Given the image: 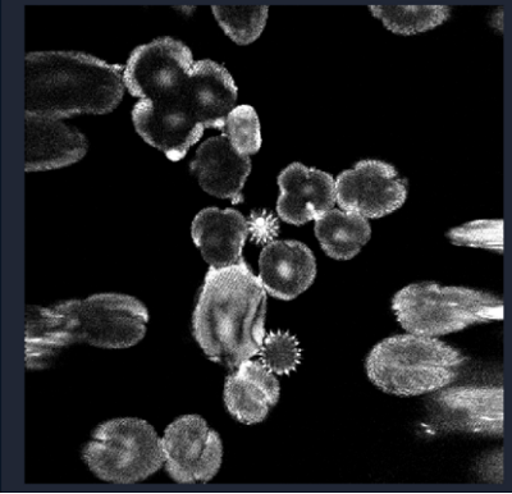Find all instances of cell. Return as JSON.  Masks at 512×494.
I'll use <instances>...</instances> for the list:
<instances>
[{
  "label": "cell",
  "instance_id": "cell-25",
  "mask_svg": "<svg viewBox=\"0 0 512 494\" xmlns=\"http://www.w3.org/2000/svg\"><path fill=\"white\" fill-rule=\"evenodd\" d=\"M475 477L488 484H504V450H496L482 456L474 468Z\"/></svg>",
  "mask_w": 512,
  "mask_h": 494
},
{
  "label": "cell",
  "instance_id": "cell-7",
  "mask_svg": "<svg viewBox=\"0 0 512 494\" xmlns=\"http://www.w3.org/2000/svg\"><path fill=\"white\" fill-rule=\"evenodd\" d=\"M429 423L438 431L489 438L504 436V388L445 387L425 402Z\"/></svg>",
  "mask_w": 512,
  "mask_h": 494
},
{
  "label": "cell",
  "instance_id": "cell-2",
  "mask_svg": "<svg viewBox=\"0 0 512 494\" xmlns=\"http://www.w3.org/2000/svg\"><path fill=\"white\" fill-rule=\"evenodd\" d=\"M267 308V292L245 260L210 268L192 314V336L213 363L233 370L259 354Z\"/></svg>",
  "mask_w": 512,
  "mask_h": 494
},
{
  "label": "cell",
  "instance_id": "cell-3",
  "mask_svg": "<svg viewBox=\"0 0 512 494\" xmlns=\"http://www.w3.org/2000/svg\"><path fill=\"white\" fill-rule=\"evenodd\" d=\"M123 66L81 52H32L25 58V112L64 120L108 114L125 94Z\"/></svg>",
  "mask_w": 512,
  "mask_h": 494
},
{
  "label": "cell",
  "instance_id": "cell-24",
  "mask_svg": "<svg viewBox=\"0 0 512 494\" xmlns=\"http://www.w3.org/2000/svg\"><path fill=\"white\" fill-rule=\"evenodd\" d=\"M447 239L457 246L474 247L504 253V221L502 219H482L452 228Z\"/></svg>",
  "mask_w": 512,
  "mask_h": 494
},
{
  "label": "cell",
  "instance_id": "cell-17",
  "mask_svg": "<svg viewBox=\"0 0 512 494\" xmlns=\"http://www.w3.org/2000/svg\"><path fill=\"white\" fill-rule=\"evenodd\" d=\"M192 175L198 178L201 189L218 199L233 204L244 201L242 189L251 172V159L232 148L224 135L210 137L199 146L190 164Z\"/></svg>",
  "mask_w": 512,
  "mask_h": 494
},
{
  "label": "cell",
  "instance_id": "cell-20",
  "mask_svg": "<svg viewBox=\"0 0 512 494\" xmlns=\"http://www.w3.org/2000/svg\"><path fill=\"white\" fill-rule=\"evenodd\" d=\"M372 15L397 35H415L445 24L451 15L447 6H372Z\"/></svg>",
  "mask_w": 512,
  "mask_h": 494
},
{
  "label": "cell",
  "instance_id": "cell-26",
  "mask_svg": "<svg viewBox=\"0 0 512 494\" xmlns=\"http://www.w3.org/2000/svg\"><path fill=\"white\" fill-rule=\"evenodd\" d=\"M502 20H504V11L497 12L496 15L492 16V25L496 26L498 30H504Z\"/></svg>",
  "mask_w": 512,
  "mask_h": 494
},
{
  "label": "cell",
  "instance_id": "cell-19",
  "mask_svg": "<svg viewBox=\"0 0 512 494\" xmlns=\"http://www.w3.org/2000/svg\"><path fill=\"white\" fill-rule=\"evenodd\" d=\"M314 232L324 253L335 260L355 258L372 236L367 218L342 209L328 210L315 219Z\"/></svg>",
  "mask_w": 512,
  "mask_h": 494
},
{
  "label": "cell",
  "instance_id": "cell-9",
  "mask_svg": "<svg viewBox=\"0 0 512 494\" xmlns=\"http://www.w3.org/2000/svg\"><path fill=\"white\" fill-rule=\"evenodd\" d=\"M164 466L178 484H205L217 477L223 463L221 436L199 415H184L162 437Z\"/></svg>",
  "mask_w": 512,
  "mask_h": 494
},
{
  "label": "cell",
  "instance_id": "cell-14",
  "mask_svg": "<svg viewBox=\"0 0 512 494\" xmlns=\"http://www.w3.org/2000/svg\"><path fill=\"white\" fill-rule=\"evenodd\" d=\"M277 213L283 222L303 226L336 204L335 180L329 173L292 163L278 176Z\"/></svg>",
  "mask_w": 512,
  "mask_h": 494
},
{
  "label": "cell",
  "instance_id": "cell-10",
  "mask_svg": "<svg viewBox=\"0 0 512 494\" xmlns=\"http://www.w3.org/2000/svg\"><path fill=\"white\" fill-rule=\"evenodd\" d=\"M336 203L345 212L364 218H382L404 205L406 181L391 164L363 160L335 181Z\"/></svg>",
  "mask_w": 512,
  "mask_h": 494
},
{
  "label": "cell",
  "instance_id": "cell-11",
  "mask_svg": "<svg viewBox=\"0 0 512 494\" xmlns=\"http://www.w3.org/2000/svg\"><path fill=\"white\" fill-rule=\"evenodd\" d=\"M171 100L204 128L223 131L228 114L236 107L237 86L226 68L204 59L192 64L180 93Z\"/></svg>",
  "mask_w": 512,
  "mask_h": 494
},
{
  "label": "cell",
  "instance_id": "cell-22",
  "mask_svg": "<svg viewBox=\"0 0 512 494\" xmlns=\"http://www.w3.org/2000/svg\"><path fill=\"white\" fill-rule=\"evenodd\" d=\"M224 136L241 155H254L262 146L258 113L250 105H239L228 114L223 127Z\"/></svg>",
  "mask_w": 512,
  "mask_h": 494
},
{
  "label": "cell",
  "instance_id": "cell-1",
  "mask_svg": "<svg viewBox=\"0 0 512 494\" xmlns=\"http://www.w3.org/2000/svg\"><path fill=\"white\" fill-rule=\"evenodd\" d=\"M148 308L134 296L98 294L26 309V368L43 370L76 343L99 349H130L148 331Z\"/></svg>",
  "mask_w": 512,
  "mask_h": 494
},
{
  "label": "cell",
  "instance_id": "cell-21",
  "mask_svg": "<svg viewBox=\"0 0 512 494\" xmlns=\"http://www.w3.org/2000/svg\"><path fill=\"white\" fill-rule=\"evenodd\" d=\"M219 26L239 45H249L262 35L267 25V6H213Z\"/></svg>",
  "mask_w": 512,
  "mask_h": 494
},
{
  "label": "cell",
  "instance_id": "cell-18",
  "mask_svg": "<svg viewBox=\"0 0 512 494\" xmlns=\"http://www.w3.org/2000/svg\"><path fill=\"white\" fill-rule=\"evenodd\" d=\"M249 232V222L235 209H203L191 224L192 240L213 269L244 262L242 250Z\"/></svg>",
  "mask_w": 512,
  "mask_h": 494
},
{
  "label": "cell",
  "instance_id": "cell-15",
  "mask_svg": "<svg viewBox=\"0 0 512 494\" xmlns=\"http://www.w3.org/2000/svg\"><path fill=\"white\" fill-rule=\"evenodd\" d=\"M258 277L269 295L291 301L313 285L317 262L303 242L272 241L260 253Z\"/></svg>",
  "mask_w": 512,
  "mask_h": 494
},
{
  "label": "cell",
  "instance_id": "cell-4",
  "mask_svg": "<svg viewBox=\"0 0 512 494\" xmlns=\"http://www.w3.org/2000/svg\"><path fill=\"white\" fill-rule=\"evenodd\" d=\"M455 347L433 337L397 335L370 351L365 370L379 390L393 396L429 395L454 383L465 365Z\"/></svg>",
  "mask_w": 512,
  "mask_h": 494
},
{
  "label": "cell",
  "instance_id": "cell-5",
  "mask_svg": "<svg viewBox=\"0 0 512 494\" xmlns=\"http://www.w3.org/2000/svg\"><path fill=\"white\" fill-rule=\"evenodd\" d=\"M397 322L411 335L441 337L464 329L504 320V301L468 287L415 283L392 300Z\"/></svg>",
  "mask_w": 512,
  "mask_h": 494
},
{
  "label": "cell",
  "instance_id": "cell-16",
  "mask_svg": "<svg viewBox=\"0 0 512 494\" xmlns=\"http://www.w3.org/2000/svg\"><path fill=\"white\" fill-rule=\"evenodd\" d=\"M231 372L223 392L228 413L241 424L263 423L280 401L281 386L276 374L251 359Z\"/></svg>",
  "mask_w": 512,
  "mask_h": 494
},
{
  "label": "cell",
  "instance_id": "cell-23",
  "mask_svg": "<svg viewBox=\"0 0 512 494\" xmlns=\"http://www.w3.org/2000/svg\"><path fill=\"white\" fill-rule=\"evenodd\" d=\"M260 363L276 375L295 372L301 361L299 341L290 332L276 331L264 337L259 354Z\"/></svg>",
  "mask_w": 512,
  "mask_h": 494
},
{
  "label": "cell",
  "instance_id": "cell-6",
  "mask_svg": "<svg viewBox=\"0 0 512 494\" xmlns=\"http://www.w3.org/2000/svg\"><path fill=\"white\" fill-rule=\"evenodd\" d=\"M82 460L105 483L145 482L164 466L162 438L146 420H108L85 443Z\"/></svg>",
  "mask_w": 512,
  "mask_h": 494
},
{
  "label": "cell",
  "instance_id": "cell-13",
  "mask_svg": "<svg viewBox=\"0 0 512 494\" xmlns=\"http://www.w3.org/2000/svg\"><path fill=\"white\" fill-rule=\"evenodd\" d=\"M26 172H45L80 162L89 141L77 128L56 118L25 112Z\"/></svg>",
  "mask_w": 512,
  "mask_h": 494
},
{
  "label": "cell",
  "instance_id": "cell-12",
  "mask_svg": "<svg viewBox=\"0 0 512 494\" xmlns=\"http://www.w3.org/2000/svg\"><path fill=\"white\" fill-rule=\"evenodd\" d=\"M132 121L137 134L172 162L184 159L205 131L175 100L162 103L139 100L132 109Z\"/></svg>",
  "mask_w": 512,
  "mask_h": 494
},
{
  "label": "cell",
  "instance_id": "cell-8",
  "mask_svg": "<svg viewBox=\"0 0 512 494\" xmlns=\"http://www.w3.org/2000/svg\"><path fill=\"white\" fill-rule=\"evenodd\" d=\"M194 62L181 40L155 39L131 53L123 66V85L140 100L167 102L180 93Z\"/></svg>",
  "mask_w": 512,
  "mask_h": 494
}]
</instances>
